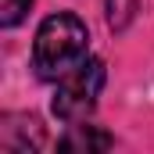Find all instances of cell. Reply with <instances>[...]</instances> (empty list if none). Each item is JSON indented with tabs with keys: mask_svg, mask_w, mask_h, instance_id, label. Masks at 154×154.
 Wrapping results in <instances>:
<instances>
[{
	"mask_svg": "<svg viewBox=\"0 0 154 154\" xmlns=\"http://www.w3.org/2000/svg\"><path fill=\"white\" fill-rule=\"evenodd\" d=\"M115 140L108 136V133H100L97 125H72L68 133H65V140L57 143L61 151H108Z\"/></svg>",
	"mask_w": 154,
	"mask_h": 154,
	"instance_id": "obj_3",
	"label": "cell"
},
{
	"mask_svg": "<svg viewBox=\"0 0 154 154\" xmlns=\"http://www.w3.org/2000/svg\"><path fill=\"white\" fill-rule=\"evenodd\" d=\"M82 61H90V32L75 14H50L36 32L32 43V68L39 79L57 82L75 72Z\"/></svg>",
	"mask_w": 154,
	"mask_h": 154,
	"instance_id": "obj_1",
	"label": "cell"
},
{
	"mask_svg": "<svg viewBox=\"0 0 154 154\" xmlns=\"http://www.w3.org/2000/svg\"><path fill=\"white\" fill-rule=\"evenodd\" d=\"M32 0H0V25L4 29H14L25 14H29Z\"/></svg>",
	"mask_w": 154,
	"mask_h": 154,
	"instance_id": "obj_4",
	"label": "cell"
},
{
	"mask_svg": "<svg viewBox=\"0 0 154 154\" xmlns=\"http://www.w3.org/2000/svg\"><path fill=\"white\" fill-rule=\"evenodd\" d=\"M104 61L90 57L82 61L75 72H68L65 79H57V93H54V115L65 118V122H82V118L93 111L100 90H104Z\"/></svg>",
	"mask_w": 154,
	"mask_h": 154,
	"instance_id": "obj_2",
	"label": "cell"
}]
</instances>
